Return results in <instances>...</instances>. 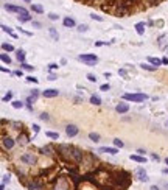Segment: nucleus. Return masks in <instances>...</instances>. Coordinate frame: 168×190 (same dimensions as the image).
<instances>
[{"instance_id":"obj_15","label":"nucleus","mask_w":168,"mask_h":190,"mask_svg":"<svg viewBox=\"0 0 168 190\" xmlns=\"http://www.w3.org/2000/svg\"><path fill=\"white\" fill-rule=\"evenodd\" d=\"M64 27H67V28H73L75 27V20L72 19V17H64Z\"/></svg>"},{"instance_id":"obj_16","label":"nucleus","mask_w":168,"mask_h":190,"mask_svg":"<svg viewBox=\"0 0 168 190\" xmlns=\"http://www.w3.org/2000/svg\"><path fill=\"white\" fill-rule=\"evenodd\" d=\"M48 33H50V36H51V39H53V41H59V34H58L56 28L50 27V28H48Z\"/></svg>"},{"instance_id":"obj_4","label":"nucleus","mask_w":168,"mask_h":190,"mask_svg":"<svg viewBox=\"0 0 168 190\" xmlns=\"http://www.w3.org/2000/svg\"><path fill=\"white\" fill-rule=\"evenodd\" d=\"M134 175H135V178H137L140 182H146V181L150 179V178H148V173L145 172L143 167H137L135 172H134Z\"/></svg>"},{"instance_id":"obj_1","label":"nucleus","mask_w":168,"mask_h":190,"mask_svg":"<svg viewBox=\"0 0 168 190\" xmlns=\"http://www.w3.org/2000/svg\"><path fill=\"white\" fill-rule=\"evenodd\" d=\"M58 153L66 161H70L75 164H81L84 161V156H86L81 150H78L76 146H72V145H58Z\"/></svg>"},{"instance_id":"obj_41","label":"nucleus","mask_w":168,"mask_h":190,"mask_svg":"<svg viewBox=\"0 0 168 190\" xmlns=\"http://www.w3.org/2000/svg\"><path fill=\"white\" fill-rule=\"evenodd\" d=\"M58 67H59V66H58L56 62H51V64H48V69H50V70H55V69H58Z\"/></svg>"},{"instance_id":"obj_19","label":"nucleus","mask_w":168,"mask_h":190,"mask_svg":"<svg viewBox=\"0 0 168 190\" xmlns=\"http://www.w3.org/2000/svg\"><path fill=\"white\" fill-rule=\"evenodd\" d=\"M17 142L20 143V145H27V143H28V136H27V134H19Z\"/></svg>"},{"instance_id":"obj_38","label":"nucleus","mask_w":168,"mask_h":190,"mask_svg":"<svg viewBox=\"0 0 168 190\" xmlns=\"http://www.w3.org/2000/svg\"><path fill=\"white\" fill-rule=\"evenodd\" d=\"M6 182H9V175H3L2 176V184H6Z\"/></svg>"},{"instance_id":"obj_40","label":"nucleus","mask_w":168,"mask_h":190,"mask_svg":"<svg viewBox=\"0 0 168 190\" xmlns=\"http://www.w3.org/2000/svg\"><path fill=\"white\" fill-rule=\"evenodd\" d=\"M118 75H122L123 78H128V72H126L125 69H120V70H118Z\"/></svg>"},{"instance_id":"obj_35","label":"nucleus","mask_w":168,"mask_h":190,"mask_svg":"<svg viewBox=\"0 0 168 190\" xmlns=\"http://www.w3.org/2000/svg\"><path fill=\"white\" fill-rule=\"evenodd\" d=\"M87 80L92 81V83H95V81H97V77H95L93 73H87Z\"/></svg>"},{"instance_id":"obj_48","label":"nucleus","mask_w":168,"mask_h":190,"mask_svg":"<svg viewBox=\"0 0 168 190\" xmlns=\"http://www.w3.org/2000/svg\"><path fill=\"white\" fill-rule=\"evenodd\" d=\"M14 75H17V77H22L24 73H22V70H16V72H14Z\"/></svg>"},{"instance_id":"obj_26","label":"nucleus","mask_w":168,"mask_h":190,"mask_svg":"<svg viewBox=\"0 0 168 190\" xmlns=\"http://www.w3.org/2000/svg\"><path fill=\"white\" fill-rule=\"evenodd\" d=\"M41 153L47 154V156H50V154H51V146H48V145H47V146H42V148H41Z\"/></svg>"},{"instance_id":"obj_12","label":"nucleus","mask_w":168,"mask_h":190,"mask_svg":"<svg viewBox=\"0 0 168 190\" xmlns=\"http://www.w3.org/2000/svg\"><path fill=\"white\" fill-rule=\"evenodd\" d=\"M42 95H44L45 98H55V97L59 95V91H58V89H47V91L42 92Z\"/></svg>"},{"instance_id":"obj_17","label":"nucleus","mask_w":168,"mask_h":190,"mask_svg":"<svg viewBox=\"0 0 168 190\" xmlns=\"http://www.w3.org/2000/svg\"><path fill=\"white\" fill-rule=\"evenodd\" d=\"M140 67H142L143 70H150V72L157 70V67H156V66H153V64H146V62H142V64H140Z\"/></svg>"},{"instance_id":"obj_49","label":"nucleus","mask_w":168,"mask_h":190,"mask_svg":"<svg viewBox=\"0 0 168 190\" xmlns=\"http://www.w3.org/2000/svg\"><path fill=\"white\" fill-rule=\"evenodd\" d=\"M33 129H34V133H39V126L38 125H33Z\"/></svg>"},{"instance_id":"obj_54","label":"nucleus","mask_w":168,"mask_h":190,"mask_svg":"<svg viewBox=\"0 0 168 190\" xmlns=\"http://www.w3.org/2000/svg\"><path fill=\"white\" fill-rule=\"evenodd\" d=\"M165 162H167V165H168V157H167V159H165Z\"/></svg>"},{"instance_id":"obj_52","label":"nucleus","mask_w":168,"mask_h":190,"mask_svg":"<svg viewBox=\"0 0 168 190\" xmlns=\"http://www.w3.org/2000/svg\"><path fill=\"white\" fill-rule=\"evenodd\" d=\"M150 190H159V187H156V186H151V189Z\"/></svg>"},{"instance_id":"obj_27","label":"nucleus","mask_w":168,"mask_h":190,"mask_svg":"<svg viewBox=\"0 0 168 190\" xmlns=\"http://www.w3.org/2000/svg\"><path fill=\"white\" fill-rule=\"evenodd\" d=\"M45 136L50 137V139H59V134H58V133H51V131H47Z\"/></svg>"},{"instance_id":"obj_30","label":"nucleus","mask_w":168,"mask_h":190,"mask_svg":"<svg viewBox=\"0 0 168 190\" xmlns=\"http://www.w3.org/2000/svg\"><path fill=\"white\" fill-rule=\"evenodd\" d=\"M114 145H115V148H123L125 146L123 140H120V139H114Z\"/></svg>"},{"instance_id":"obj_44","label":"nucleus","mask_w":168,"mask_h":190,"mask_svg":"<svg viewBox=\"0 0 168 190\" xmlns=\"http://www.w3.org/2000/svg\"><path fill=\"white\" fill-rule=\"evenodd\" d=\"M27 81H30V83H38V78H33V77H27Z\"/></svg>"},{"instance_id":"obj_39","label":"nucleus","mask_w":168,"mask_h":190,"mask_svg":"<svg viewBox=\"0 0 168 190\" xmlns=\"http://www.w3.org/2000/svg\"><path fill=\"white\" fill-rule=\"evenodd\" d=\"M11 98H13V92H8V94L3 97V101H9Z\"/></svg>"},{"instance_id":"obj_9","label":"nucleus","mask_w":168,"mask_h":190,"mask_svg":"<svg viewBox=\"0 0 168 190\" xmlns=\"http://www.w3.org/2000/svg\"><path fill=\"white\" fill-rule=\"evenodd\" d=\"M2 143H3V148L5 150H11L13 146H14V140L9 137V136H3V139H2Z\"/></svg>"},{"instance_id":"obj_5","label":"nucleus","mask_w":168,"mask_h":190,"mask_svg":"<svg viewBox=\"0 0 168 190\" xmlns=\"http://www.w3.org/2000/svg\"><path fill=\"white\" fill-rule=\"evenodd\" d=\"M70 189V184L67 181V178H58V182L55 186V190H69Z\"/></svg>"},{"instance_id":"obj_13","label":"nucleus","mask_w":168,"mask_h":190,"mask_svg":"<svg viewBox=\"0 0 168 190\" xmlns=\"http://www.w3.org/2000/svg\"><path fill=\"white\" fill-rule=\"evenodd\" d=\"M129 159L134 161V162H139V164H145V162H146V159H145L143 156H140V154H131Z\"/></svg>"},{"instance_id":"obj_34","label":"nucleus","mask_w":168,"mask_h":190,"mask_svg":"<svg viewBox=\"0 0 168 190\" xmlns=\"http://www.w3.org/2000/svg\"><path fill=\"white\" fill-rule=\"evenodd\" d=\"M48 19H50V20H58V19H59V16H58V14H55V13H50V14H48Z\"/></svg>"},{"instance_id":"obj_22","label":"nucleus","mask_w":168,"mask_h":190,"mask_svg":"<svg viewBox=\"0 0 168 190\" xmlns=\"http://www.w3.org/2000/svg\"><path fill=\"white\" fill-rule=\"evenodd\" d=\"M89 139L95 143L100 142V134H98V133H89Z\"/></svg>"},{"instance_id":"obj_11","label":"nucleus","mask_w":168,"mask_h":190,"mask_svg":"<svg viewBox=\"0 0 168 190\" xmlns=\"http://www.w3.org/2000/svg\"><path fill=\"white\" fill-rule=\"evenodd\" d=\"M98 153H104V154H117L118 150H117V148H111V146H101V148H98Z\"/></svg>"},{"instance_id":"obj_18","label":"nucleus","mask_w":168,"mask_h":190,"mask_svg":"<svg viewBox=\"0 0 168 190\" xmlns=\"http://www.w3.org/2000/svg\"><path fill=\"white\" fill-rule=\"evenodd\" d=\"M16 58H17V61L19 62H25V51L24 50H17V53H16Z\"/></svg>"},{"instance_id":"obj_20","label":"nucleus","mask_w":168,"mask_h":190,"mask_svg":"<svg viewBox=\"0 0 168 190\" xmlns=\"http://www.w3.org/2000/svg\"><path fill=\"white\" fill-rule=\"evenodd\" d=\"M148 61H150V64H153V66H156V67H159L160 64H162V59H159V58H148Z\"/></svg>"},{"instance_id":"obj_46","label":"nucleus","mask_w":168,"mask_h":190,"mask_svg":"<svg viewBox=\"0 0 168 190\" xmlns=\"http://www.w3.org/2000/svg\"><path fill=\"white\" fill-rule=\"evenodd\" d=\"M48 80H50V81H55V80H56V75H55V73H50V75H48Z\"/></svg>"},{"instance_id":"obj_31","label":"nucleus","mask_w":168,"mask_h":190,"mask_svg":"<svg viewBox=\"0 0 168 190\" xmlns=\"http://www.w3.org/2000/svg\"><path fill=\"white\" fill-rule=\"evenodd\" d=\"M76 30H78L80 33H84V31H87V30H89V27H87L86 24H81V25H78V28H76Z\"/></svg>"},{"instance_id":"obj_51","label":"nucleus","mask_w":168,"mask_h":190,"mask_svg":"<svg viewBox=\"0 0 168 190\" xmlns=\"http://www.w3.org/2000/svg\"><path fill=\"white\" fill-rule=\"evenodd\" d=\"M162 64H165V66H167V64H168V58H162Z\"/></svg>"},{"instance_id":"obj_25","label":"nucleus","mask_w":168,"mask_h":190,"mask_svg":"<svg viewBox=\"0 0 168 190\" xmlns=\"http://www.w3.org/2000/svg\"><path fill=\"white\" fill-rule=\"evenodd\" d=\"M31 9H33L34 13H39V14L44 13V8H42L41 5H33V3H31Z\"/></svg>"},{"instance_id":"obj_21","label":"nucleus","mask_w":168,"mask_h":190,"mask_svg":"<svg viewBox=\"0 0 168 190\" xmlns=\"http://www.w3.org/2000/svg\"><path fill=\"white\" fill-rule=\"evenodd\" d=\"M90 103L95 104V106H100V104H101V98H100L98 95H92V97H90Z\"/></svg>"},{"instance_id":"obj_32","label":"nucleus","mask_w":168,"mask_h":190,"mask_svg":"<svg viewBox=\"0 0 168 190\" xmlns=\"http://www.w3.org/2000/svg\"><path fill=\"white\" fill-rule=\"evenodd\" d=\"M90 17H92L93 20H98V22H103V20H104L101 16H98V14H95V13H93V14H90Z\"/></svg>"},{"instance_id":"obj_2","label":"nucleus","mask_w":168,"mask_h":190,"mask_svg":"<svg viewBox=\"0 0 168 190\" xmlns=\"http://www.w3.org/2000/svg\"><path fill=\"white\" fill-rule=\"evenodd\" d=\"M148 98L146 94H125L123 95V100L126 101H134V103H142Z\"/></svg>"},{"instance_id":"obj_50","label":"nucleus","mask_w":168,"mask_h":190,"mask_svg":"<svg viewBox=\"0 0 168 190\" xmlns=\"http://www.w3.org/2000/svg\"><path fill=\"white\" fill-rule=\"evenodd\" d=\"M137 153H139V154H140V156H143V154H145V153H146V151H145V150H137Z\"/></svg>"},{"instance_id":"obj_42","label":"nucleus","mask_w":168,"mask_h":190,"mask_svg":"<svg viewBox=\"0 0 168 190\" xmlns=\"http://www.w3.org/2000/svg\"><path fill=\"white\" fill-rule=\"evenodd\" d=\"M100 89H101V91H103V92H108V91H109V89H111V86H109V84H103V86H101V87H100Z\"/></svg>"},{"instance_id":"obj_28","label":"nucleus","mask_w":168,"mask_h":190,"mask_svg":"<svg viewBox=\"0 0 168 190\" xmlns=\"http://www.w3.org/2000/svg\"><path fill=\"white\" fill-rule=\"evenodd\" d=\"M2 50H5V51H14V47L11 44H2Z\"/></svg>"},{"instance_id":"obj_53","label":"nucleus","mask_w":168,"mask_h":190,"mask_svg":"<svg viewBox=\"0 0 168 190\" xmlns=\"http://www.w3.org/2000/svg\"><path fill=\"white\" fill-rule=\"evenodd\" d=\"M164 173H165V175H168V168H165V170H164Z\"/></svg>"},{"instance_id":"obj_7","label":"nucleus","mask_w":168,"mask_h":190,"mask_svg":"<svg viewBox=\"0 0 168 190\" xmlns=\"http://www.w3.org/2000/svg\"><path fill=\"white\" fill-rule=\"evenodd\" d=\"M78 133H80V129H78L76 125H67L66 126V134L69 137H75V136H78Z\"/></svg>"},{"instance_id":"obj_14","label":"nucleus","mask_w":168,"mask_h":190,"mask_svg":"<svg viewBox=\"0 0 168 190\" xmlns=\"http://www.w3.org/2000/svg\"><path fill=\"white\" fill-rule=\"evenodd\" d=\"M135 31H137V34H145V22H137L135 24Z\"/></svg>"},{"instance_id":"obj_3","label":"nucleus","mask_w":168,"mask_h":190,"mask_svg":"<svg viewBox=\"0 0 168 190\" xmlns=\"http://www.w3.org/2000/svg\"><path fill=\"white\" fill-rule=\"evenodd\" d=\"M78 59H80V61H83V62H86L87 66H95V64L98 62V56H97V55H92V53L80 55V56H78Z\"/></svg>"},{"instance_id":"obj_47","label":"nucleus","mask_w":168,"mask_h":190,"mask_svg":"<svg viewBox=\"0 0 168 190\" xmlns=\"http://www.w3.org/2000/svg\"><path fill=\"white\" fill-rule=\"evenodd\" d=\"M33 27H34V28H41L42 25L39 24V22H33Z\"/></svg>"},{"instance_id":"obj_37","label":"nucleus","mask_w":168,"mask_h":190,"mask_svg":"<svg viewBox=\"0 0 168 190\" xmlns=\"http://www.w3.org/2000/svg\"><path fill=\"white\" fill-rule=\"evenodd\" d=\"M22 69H25V70H33L34 67L30 66V64H27V62H24V64H22Z\"/></svg>"},{"instance_id":"obj_36","label":"nucleus","mask_w":168,"mask_h":190,"mask_svg":"<svg viewBox=\"0 0 168 190\" xmlns=\"http://www.w3.org/2000/svg\"><path fill=\"white\" fill-rule=\"evenodd\" d=\"M39 117H41V120H44V122H47V120H50V117H48V114H47V112H42L41 115H39Z\"/></svg>"},{"instance_id":"obj_23","label":"nucleus","mask_w":168,"mask_h":190,"mask_svg":"<svg viewBox=\"0 0 168 190\" xmlns=\"http://www.w3.org/2000/svg\"><path fill=\"white\" fill-rule=\"evenodd\" d=\"M0 28H2V30H3L5 33H8V34H11L13 38H17V36H16V33H14V31H13V30H11L9 27H6V25H2Z\"/></svg>"},{"instance_id":"obj_6","label":"nucleus","mask_w":168,"mask_h":190,"mask_svg":"<svg viewBox=\"0 0 168 190\" xmlns=\"http://www.w3.org/2000/svg\"><path fill=\"white\" fill-rule=\"evenodd\" d=\"M20 161H22L24 164H27V165H34V164H36V157H34L33 153H25V154L20 157Z\"/></svg>"},{"instance_id":"obj_43","label":"nucleus","mask_w":168,"mask_h":190,"mask_svg":"<svg viewBox=\"0 0 168 190\" xmlns=\"http://www.w3.org/2000/svg\"><path fill=\"white\" fill-rule=\"evenodd\" d=\"M38 95H39V91H38V89H34V91L31 92V95H30V97H33V98L36 100V98H38Z\"/></svg>"},{"instance_id":"obj_24","label":"nucleus","mask_w":168,"mask_h":190,"mask_svg":"<svg viewBox=\"0 0 168 190\" xmlns=\"http://www.w3.org/2000/svg\"><path fill=\"white\" fill-rule=\"evenodd\" d=\"M0 59H2V62H5V64H11V58H9L6 53H2V55H0Z\"/></svg>"},{"instance_id":"obj_10","label":"nucleus","mask_w":168,"mask_h":190,"mask_svg":"<svg viewBox=\"0 0 168 190\" xmlns=\"http://www.w3.org/2000/svg\"><path fill=\"white\" fill-rule=\"evenodd\" d=\"M115 111H117L118 114H126V112L129 111V104L125 103V101H123V103H118V104L115 106Z\"/></svg>"},{"instance_id":"obj_45","label":"nucleus","mask_w":168,"mask_h":190,"mask_svg":"<svg viewBox=\"0 0 168 190\" xmlns=\"http://www.w3.org/2000/svg\"><path fill=\"white\" fill-rule=\"evenodd\" d=\"M151 159H153V161H157V162L160 161V157H159V154H154V153L151 154Z\"/></svg>"},{"instance_id":"obj_29","label":"nucleus","mask_w":168,"mask_h":190,"mask_svg":"<svg viewBox=\"0 0 168 190\" xmlns=\"http://www.w3.org/2000/svg\"><path fill=\"white\" fill-rule=\"evenodd\" d=\"M13 108H14V109H22V108H24V103L16 100V101H13Z\"/></svg>"},{"instance_id":"obj_8","label":"nucleus","mask_w":168,"mask_h":190,"mask_svg":"<svg viewBox=\"0 0 168 190\" xmlns=\"http://www.w3.org/2000/svg\"><path fill=\"white\" fill-rule=\"evenodd\" d=\"M167 45H168V34H160L157 38V47L160 50H165Z\"/></svg>"},{"instance_id":"obj_33","label":"nucleus","mask_w":168,"mask_h":190,"mask_svg":"<svg viewBox=\"0 0 168 190\" xmlns=\"http://www.w3.org/2000/svg\"><path fill=\"white\" fill-rule=\"evenodd\" d=\"M5 9H6V11H9V13H14L16 6H14V5H5Z\"/></svg>"}]
</instances>
